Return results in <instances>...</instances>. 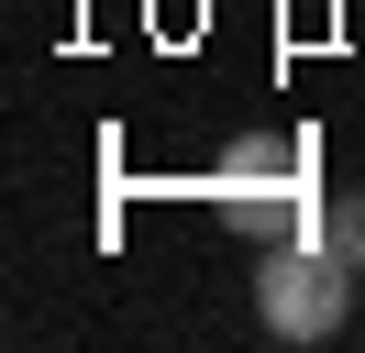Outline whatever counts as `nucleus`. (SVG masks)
Instances as JSON below:
<instances>
[{"label":"nucleus","instance_id":"3","mask_svg":"<svg viewBox=\"0 0 365 353\" xmlns=\"http://www.w3.org/2000/svg\"><path fill=\"white\" fill-rule=\"evenodd\" d=\"M321 243H332V254H343V265L365 276V188H343L332 210H321Z\"/></svg>","mask_w":365,"mask_h":353},{"label":"nucleus","instance_id":"2","mask_svg":"<svg viewBox=\"0 0 365 353\" xmlns=\"http://www.w3.org/2000/svg\"><path fill=\"white\" fill-rule=\"evenodd\" d=\"M299 166H310V144H299V132H244V144L222 154V188H288Z\"/></svg>","mask_w":365,"mask_h":353},{"label":"nucleus","instance_id":"1","mask_svg":"<svg viewBox=\"0 0 365 353\" xmlns=\"http://www.w3.org/2000/svg\"><path fill=\"white\" fill-rule=\"evenodd\" d=\"M343 309H354V265H343L332 243H266V265H255V320H266V342H332Z\"/></svg>","mask_w":365,"mask_h":353}]
</instances>
